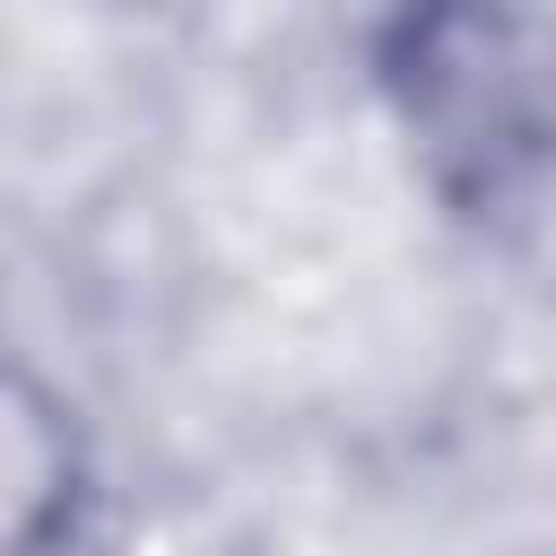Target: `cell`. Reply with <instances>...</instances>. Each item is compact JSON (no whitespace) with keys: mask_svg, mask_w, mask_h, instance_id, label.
I'll return each instance as SVG.
<instances>
[{"mask_svg":"<svg viewBox=\"0 0 556 556\" xmlns=\"http://www.w3.org/2000/svg\"><path fill=\"white\" fill-rule=\"evenodd\" d=\"M374 96L417 182L513 226L556 191V17L547 9H400L374 26Z\"/></svg>","mask_w":556,"mask_h":556,"instance_id":"6da1fadb","label":"cell"},{"mask_svg":"<svg viewBox=\"0 0 556 556\" xmlns=\"http://www.w3.org/2000/svg\"><path fill=\"white\" fill-rule=\"evenodd\" d=\"M96 460L78 408L26 365L0 356V556H61L87 521Z\"/></svg>","mask_w":556,"mask_h":556,"instance_id":"7a4b0ae2","label":"cell"}]
</instances>
